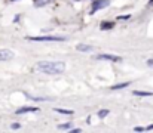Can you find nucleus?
I'll use <instances>...</instances> for the list:
<instances>
[{
	"mask_svg": "<svg viewBox=\"0 0 153 133\" xmlns=\"http://www.w3.org/2000/svg\"><path fill=\"white\" fill-rule=\"evenodd\" d=\"M153 3V0H149V4H152Z\"/></svg>",
	"mask_w": 153,
	"mask_h": 133,
	"instance_id": "nucleus-21",
	"label": "nucleus"
},
{
	"mask_svg": "<svg viewBox=\"0 0 153 133\" xmlns=\"http://www.w3.org/2000/svg\"><path fill=\"white\" fill-rule=\"evenodd\" d=\"M58 129H64V130H71V123H62L58 126Z\"/></svg>",
	"mask_w": 153,
	"mask_h": 133,
	"instance_id": "nucleus-13",
	"label": "nucleus"
},
{
	"mask_svg": "<svg viewBox=\"0 0 153 133\" xmlns=\"http://www.w3.org/2000/svg\"><path fill=\"white\" fill-rule=\"evenodd\" d=\"M134 96H153V92H144V90H134L132 92Z\"/></svg>",
	"mask_w": 153,
	"mask_h": 133,
	"instance_id": "nucleus-8",
	"label": "nucleus"
},
{
	"mask_svg": "<svg viewBox=\"0 0 153 133\" xmlns=\"http://www.w3.org/2000/svg\"><path fill=\"white\" fill-rule=\"evenodd\" d=\"M71 132H73V133H80V132H82V130H80V129H73Z\"/></svg>",
	"mask_w": 153,
	"mask_h": 133,
	"instance_id": "nucleus-20",
	"label": "nucleus"
},
{
	"mask_svg": "<svg viewBox=\"0 0 153 133\" xmlns=\"http://www.w3.org/2000/svg\"><path fill=\"white\" fill-rule=\"evenodd\" d=\"M110 1H111V0H95V1L92 3L91 15L95 13V12H98V10H101V9H104V7H107V6L110 4Z\"/></svg>",
	"mask_w": 153,
	"mask_h": 133,
	"instance_id": "nucleus-3",
	"label": "nucleus"
},
{
	"mask_svg": "<svg viewBox=\"0 0 153 133\" xmlns=\"http://www.w3.org/2000/svg\"><path fill=\"white\" fill-rule=\"evenodd\" d=\"M117 18H119V19H122V21H126V19H129L131 16H129V15H122V16H117Z\"/></svg>",
	"mask_w": 153,
	"mask_h": 133,
	"instance_id": "nucleus-15",
	"label": "nucleus"
},
{
	"mask_svg": "<svg viewBox=\"0 0 153 133\" xmlns=\"http://www.w3.org/2000/svg\"><path fill=\"white\" fill-rule=\"evenodd\" d=\"M37 70L45 73V74H61L65 71V64L61 61H39L37 62Z\"/></svg>",
	"mask_w": 153,
	"mask_h": 133,
	"instance_id": "nucleus-1",
	"label": "nucleus"
},
{
	"mask_svg": "<svg viewBox=\"0 0 153 133\" xmlns=\"http://www.w3.org/2000/svg\"><path fill=\"white\" fill-rule=\"evenodd\" d=\"M114 27V22H101V30H111Z\"/></svg>",
	"mask_w": 153,
	"mask_h": 133,
	"instance_id": "nucleus-12",
	"label": "nucleus"
},
{
	"mask_svg": "<svg viewBox=\"0 0 153 133\" xmlns=\"http://www.w3.org/2000/svg\"><path fill=\"white\" fill-rule=\"evenodd\" d=\"M52 0H34V6L36 7H42V6H46L48 3H51Z\"/></svg>",
	"mask_w": 153,
	"mask_h": 133,
	"instance_id": "nucleus-11",
	"label": "nucleus"
},
{
	"mask_svg": "<svg viewBox=\"0 0 153 133\" xmlns=\"http://www.w3.org/2000/svg\"><path fill=\"white\" fill-rule=\"evenodd\" d=\"M134 130H135V132H143V130H144V127H140V126H137V127H134Z\"/></svg>",
	"mask_w": 153,
	"mask_h": 133,
	"instance_id": "nucleus-17",
	"label": "nucleus"
},
{
	"mask_svg": "<svg viewBox=\"0 0 153 133\" xmlns=\"http://www.w3.org/2000/svg\"><path fill=\"white\" fill-rule=\"evenodd\" d=\"M10 1H16V0H10Z\"/></svg>",
	"mask_w": 153,
	"mask_h": 133,
	"instance_id": "nucleus-22",
	"label": "nucleus"
},
{
	"mask_svg": "<svg viewBox=\"0 0 153 133\" xmlns=\"http://www.w3.org/2000/svg\"><path fill=\"white\" fill-rule=\"evenodd\" d=\"M13 58V52L9 49H0V62L3 61H9Z\"/></svg>",
	"mask_w": 153,
	"mask_h": 133,
	"instance_id": "nucleus-5",
	"label": "nucleus"
},
{
	"mask_svg": "<svg viewBox=\"0 0 153 133\" xmlns=\"http://www.w3.org/2000/svg\"><path fill=\"white\" fill-rule=\"evenodd\" d=\"M98 59H104V61H111V62H120L122 58L120 56H116V55H110V53H102L97 56Z\"/></svg>",
	"mask_w": 153,
	"mask_h": 133,
	"instance_id": "nucleus-4",
	"label": "nucleus"
},
{
	"mask_svg": "<svg viewBox=\"0 0 153 133\" xmlns=\"http://www.w3.org/2000/svg\"><path fill=\"white\" fill-rule=\"evenodd\" d=\"M147 65H149V67H153V59H147Z\"/></svg>",
	"mask_w": 153,
	"mask_h": 133,
	"instance_id": "nucleus-18",
	"label": "nucleus"
},
{
	"mask_svg": "<svg viewBox=\"0 0 153 133\" xmlns=\"http://www.w3.org/2000/svg\"><path fill=\"white\" fill-rule=\"evenodd\" d=\"M39 108L37 107H21L16 109V114H27V112H37Z\"/></svg>",
	"mask_w": 153,
	"mask_h": 133,
	"instance_id": "nucleus-6",
	"label": "nucleus"
},
{
	"mask_svg": "<svg viewBox=\"0 0 153 133\" xmlns=\"http://www.w3.org/2000/svg\"><path fill=\"white\" fill-rule=\"evenodd\" d=\"M92 46L91 44H85V43H80L76 46V50H79V52H85V53H88V52H92Z\"/></svg>",
	"mask_w": 153,
	"mask_h": 133,
	"instance_id": "nucleus-7",
	"label": "nucleus"
},
{
	"mask_svg": "<svg viewBox=\"0 0 153 133\" xmlns=\"http://www.w3.org/2000/svg\"><path fill=\"white\" fill-rule=\"evenodd\" d=\"M108 112H110L108 109H100V111H98V117H100V118H104V117L108 115Z\"/></svg>",
	"mask_w": 153,
	"mask_h": 133,
	"instance_id": "nucleus-14",
	"label": "nucleus"
},
{
	"mask_svg": "<svg viewBox=\"0 0 153 133\" xmlns=\"http://www.w3.org/2000/svg\"><path fill=\"white\" fill-rule=\"evenodd\" d=\"M129 86V82H123V83H117V85H113L111 86V90H120V89H123V87H128Z\"/></svg>",
	"mask_w": 153,
	"mask_h": 133,
	"instance_id": "nucleus-9",
	"label": "nucleus"
},
{
	"mask_svg": "<svg viewBox=\"0 0 153 133\" xmlns=\"http://www.w3.org/2000/svg\"><path fill=\"white\" fill-rule=\"evenodd\" d=\"M19 127H21V126H19V123H13V124H12V129H13V130H18Z\"/></svg>",
	"mask_w": 153,
	"mask_h": 133,
	"instance_id": "nucleus-16",
	"label": "nucleus"
},
{
	"mask_svg": "<svg viewBox=\"0 0 153 133\" xmlns=\"http://www.w3.org/2000/svg\"><path fill=\"white\" fill-rule=\"evenodd\" d=\"M144 130H153V124H150V126H147V127H144Z\"/></svg>",
	"mask_w": 153,
	"mask_h": 133,
	"instance_id": "nucleus-19",
	"label": "nucleus"
},
{
	"mask_svg": "<svg viewBox=\"0 0 153 133\" xmlns=\"http://www.w3.org/2000/svg\"><path fill=\"white\" fill-rule=\"evenodd\" d=\"M53 111H55V112H59V114H62V115H71V114H74V111H71V109H64V108H55Z\"/></svg>",
	"mask_w": 153,
	"mask_h": 133,
	"instance_id": "nucleus-10",
	"label": "nucleus"
},
{
	"mask_svg": "<svg viewBox=\"0 0 153 133\" xmlns=\"http://www.w3.org/2000/svg\"><path fill=\"white\" fill-rule=\"evenodd\" d=\"M25 39L31 42H62L65 37L62 36H27Z\"/></svg>",
	"mask_w": 153,
	"mask_h": 133,
	"instance_id": "nucleus-2",
	"label": "nucleus"
}]
</instances>
